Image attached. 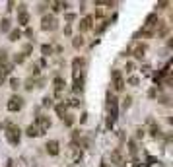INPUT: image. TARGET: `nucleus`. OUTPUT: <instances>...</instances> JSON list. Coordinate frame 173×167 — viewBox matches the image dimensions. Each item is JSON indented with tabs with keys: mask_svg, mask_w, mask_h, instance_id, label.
Masks as SVG:
<instances>
[{
	"mask_svg": "<svg viewBox=\"0 0 173 167\" xmlns=\"http://www.w3.org/2000/svg\"><path fill=\"white\" fill-rule=\"evenodd\" d=\"M27 21H29V14H20V16H18V24L20 25H27Z\"/></svg>",
	"mask_w": 173,
	"mask_h": 167,
	"instance_id": "9b49d317",
	"label": "nucleus"
},
{
	"mask_svg": "<svg viewBox=\"0 0 173 167\" xmlns=\"http://www.w3.org/2000/svg\"><path fill=\"white\" fill-rule=\"evenodd\" d=\"M6 60V51H0V64Z\"/></svg>",
	"mask_w": 173,
	"mask_h": 167,
	"instance_id": "7c9ffc66",
	"label": "nucleus"
},
{
	"mask_svg": "<svg viewBox=\"0 0 173 167\" xmlns=\"http://www.w3.org/2000/svg\"><path fill=\"white\" fill-rule=\"evenodd\" d=\"M165 6H169V2H160V4L156 6V8H160V10H162V8H165Z\"/></svg>",
	"mask_w": 173,
	"mask_h": 167,
	"instance_id": "72a5a7b5",
	"label": "nucleus"
},
{
	"mask_svg": "<svg viewBox=\"0 0 173 167\" xmlns=\"http://www.w3.org/2000/svg\"><path fill=\"white\" fill-rule=\"evenodd\" d=\"M148 95H150V97H156V95H157V90H156V88H152V90L148 91Z\"/></svg>",
	"mask_w": 173,
	"mask_h": 167,
	"instance_id": "c756f323",
	"label": "nucleus"
},
{
	"mask_svg": "<svg viewBox=\"0 0 173 167\" xmlns=\"http://www.w3.org/2000/svg\"><path fill=\"white\" fill-rule=\"evenodd\" d=\"M82 88H84V80L82 78L74 80V91H82Z\"/></svg>",
	"mask_w": 173,
	"mask_h": 167,
	"instance_id": "f3484780",
	"label": "nucleus"
},
{
	"mask_svg": "<svg viewBox=\"0 0 173 167\" xmlns=\"http://www.w3.org/2000/svg\"><path fill=\"white\" fill-rule=\"evenodd\" d=\"M66 2H53V10L55 12H60V10H64V8H66Z\"/></svg>",
	"mask_w": 173,
	"mask_h": 167,
	"instance_id": "4468645a",
	"label": "nucleus"
},
{
	"mask_svg": "<svg viewBox=\"0 0 173 167\" xmlns=\"http://www.w3.org/2000/svg\"><path fill=\"white\" fill-rule=\"evenodd\" d=\"M99 167H111V165L107 163V161H101V163H99Z\"/></svg>",
	"mask_w": 173,
	"mask_h": 167,
	"instance_id": "4c0bfd02",
	"label": "nucleus"
},
{
	"mask_svg": "<svg viewBox=\"0 0 173 167\" xmlns=\"http://www.w3.org/2000/svg\"><path fill=\"white\" fill-rule=\"evenodd\" d=\"M12 163H14V161H12V159H10V161H8V165H6V167H14Z\"/></svg>",
	"mask_w": 173,
	"mask_h": 167,
	"instance_id": "58836bf2",
	"label": "nucleus"
},
{
	"mask_svg": "<svg viewBox=\"0 0 173 167\" xmlns=\"http://www.w3.org/2000/svg\"><path fill=\"white\" fill-rule=\"evenodd\" d=\"M41 53L45 55V56L51 55V53H53V47H51V45H43V47H41Z\"/></svg>",
	"mask_w": 173,
	"mask_h": 167,
	"instance_id": "aec40b11",
	"label": "nucleus"
},
{
	"mask_svg": "<svg viewBox=\"0 0 173 167\" xmlns=\"http://www.w3.org/2000/svg\"><path fill=\"white\" fill-rule=\"evenodd\" d=\"M53 84H55L56 91H62V88H64V80H62V78H55V80H53Z\"/></svg>",
	"mask_w": 173,
	"mask_h": 167,
	"instance_id": "ddd939ff",
	"label": "nucleus"
},
{
	"mask_svg": "<svg viewBox=\"0 0 173 167\" xmlns=\"http://www.w3.org/2000/svg\"><path fill=\"white\" fill-rule=\"evenodd\" d=\"M131 103H132V99H131V97H126L125 101H122V109H128V107H131Z\"/></svg>",
	"mask_w": 173,
	"mask_h": 167,
	"instance_id": "bb28decb",
	"label": "nucleus"
},
{
	"mask_svg": "<svg viewBox=\"0 0 173 167\" xmlns=\"http://www.w3.org/2000/svg\"><path fill=\"white\" fill-rule=\"evenodd\" d=\"M70 105L72 107H78V105H80V99H78V97H70Z\"/></svg>",
	"mask_w": 173,
	"mask_h": 167,
	"instance_id": "cd10ccee",
	"label": "nucleus"
},
{
	"mask_svg": "<svg viewBox=\"0 0 173 167\" xmlns=\"http://www.w3.org/2000/svg\"><path fill=\"white\" fill-rule=\"evenodd\" d=\"M53 105V99L51 97H43V107H51Z\"/></svg>",
	"mask_w": 173,
	"mask_h": 167,
	"instance_id": "a878e982",
	"label": "nucleus"
},
{
	"mask_svg": "<svg viewBox=\"0 0 173 167\" xmlns=\"http://www.w3.org/2000/svg\"><path fill=\"white\" fill-rule=\"evenodd\" d=\"M35 126L39 128V132H47L49 128H51V119L49 117H37V121H35Z\"/></svg>",
	"mask_w": 173,
	"mask_h": 167,
	"instance_id": "f03ea898",
	"label": "nucleus"
},
{
	"mask_svg": "<svg viewBox=\"0 0 173 167\" xmlns=\"http://www.w3.org/2000/svg\"><path fill=\"white\" fill-rule=\"evenodd\" d=\"M56 113H59V117H62L64 119V115H66V105H56Z\"/></svg>",
	"mask_w": 173,
	"mask_h": 167,
	"instance_id": "a211bd4d",
	"label": "nucleus"
},
{
	"mask_svg": "<svg viewBox=\"0 0 173 167\" xmlns=\"http://www.w3.org/2000/svg\"><path fill=\"white\" fill-rule=\"evenodd\" d=\"M56 27V20L53 16H45L41 20V29H45V31H53Z\"/></svg>",
	"mask_w": 173,
	"mask_h": 167,
	"instance_id": "20e7f679",
	"label": "nucleus"
},
{
	"mask_svg": "<svg viewBox=\"0 0 173 167\" xmlns=\"http://www.w3.org/2000/svg\"><path fill=\"white\" fill-rule=\"evenodd\" d=\"M134 70V64L132 62H126V72H132Z\"/></svg>",
	"mask_w": 173,
	"mask_h": 167,
	"instance_id": "2f4dec72",
	"label": "nucleus"
},
{
	"mask_svg": "<svg viewBox=\"0 0 173 167\" xmlns=\"http://www.w3.org/2000/svg\"><path fill=\"white\" fill-rule=\"evenodd\" d=\"M10 88H12V90H18V88H20V80H18V78H12V80H10Z\"/></svg>",
	"mask_w": 173,
	"mask_h": 167,
	"instance_id": "412c9836",
	"label": "nucleus"
},
{
	"mask_svg": "<svg viewBox=\"0 0 173 167\" xmlns=\"http://www.w3.org/2000/svg\"><path fill=\"white\" fill-rule=\"evenodd\" d=\"M25 134L29 136V138H33V136H41V132H39V128L35 126V125H31V126H27V130H25Z\"/></svg>",
	"mask_w": 173,
	"mask_h": 167,
	"instance_id": "1a4fd4ad",
	"label": "nucleus"
},
{
	"mask_svg": "<svg viewBox=\"0 0 173 167\" xmlns=\"http://www.w3.org/2000/svg\"><path fill=\"white\" fill-rule=\"evenodd\" d=\"M21 105H24V99H21L20 95H14V97H10V101H8V111L16 113V111H20V109H21Z\"/></svg>",
	"mask_w": 173,
	"mask_h": 167,
	"instance_id": "7ed1b4c3",
	"label": "nucleus"
},
{
	"mask_svg": "<svg viewBox=\"0 0 173 167\" xmlns=\"http://www.w3.org/2000/svg\"><path fill=\"white\" fill-rule=\"evenodd\" d=\"M0 29H2L4 33H6V31H10V20H6V18H4L2 21H0Z\"/></svg>",
	"mask_w": 173,
	"mask_h": 167,
	"instance_id": "2eb2a0df",
	"label": "nucleus"
},
{
	"mask_svg": "<svg viewBox=\"0 0 173 167\" xmlns=\"http://www.w3.org/2000/svg\"><path fill=\"white\" fill-rule=\"evenodd\" d=\"M64 117H66V119H62V121H64V125H66V126H70L72 122H74V117H70V115H64Z\"/></svg>",
	"mask_w": 173,
	"mask_h": 167,
	"instance_id": "4be33fe9",
	"label": "nucleus"
},
{
	"mask_svg": "<svg viewBox=\"0 0 173 167\" xmlns=\"http://www.w3.org/2000/svg\"><path fill=\"white\" fill-rule=\"evenodd\" d=\"M91 18H84L82 21H80V31H88V29H91Z\"/></svg>",
	"mask_w": 173,
	"mask_h": 167,
	"instance_id": "6e6552de",
	"label": "nucleus"
},
{
	"mask_svg": "<svg viewBox=\"0 0 173 167\" xmlns=\"http://www.w3.org/2000/svg\"><path fill=\"white\" fill-rule=\"evenodd\" d=\"M111 76H113V86H115V90L117 91H122V88H125V82H122V78H121V72L119 70H113L111 72Z\"/></svg>",
	"mask_w": 173,
	"mask_h": 167,
	"instance_id": "423d86ee",
	"label": "nucleus"
},
{
	"mask_svg": "<svg viewBox=\"0 0 173 167\" xmlns=\"http://www.w3.org/2000/svg\"><path fill=\"white\" fill-rule=\"evenodd\" d=\"M45 148H47V152H49L51 156H59V152H60V150H59V142H56V140H49Z\"/></svg>",
	"mask_w": 173,
	"mask_h": 167,
	"instance_id": "0eeeda50",
	"label": "nucleus"
},
{
	"mask_svg": "<svg viewBox=\"0 0 173 167\" xmlns=\"http://www.w3.org/2000/svg\"><path fill=\"white\" fill-rule=\"evenodd\" d=\"M24 59H25V55H16V56H14V62L21 64V62H24Z\"/></svg>",
	"mask_w": 173,
	"mask_h": 167,
	"instance_id": "5701e85b",
	"label": "nucleus"
},
{
	"mask_svg": "<svg viewBox=\"0 0 173 167\" xmlns=\"http://www.w3.org/2000/svg\"><path fill=\"white\" fill-rule=\"evenodd\" d=\"M142 136H144V130L138 128V130H136V138H142Z\"/></svg>",
	"mask_w": 173,
	"mask_h": 167,
	"instance_id": "f704fd0d",
	"label": "nucleus"
},
{
	"mask_svg": "<svg viewBox=\"0 0 173 167\" xmlns=\"http://www.w3.org/2000/svg\"><path fill=\"white\" fill-rule=\"evenodd\" d=\"M33 86H35V80H33V78H29V80L25 82V90H33Z\"/></svg>",
	"mask_w": 173,
	"mask_h": 167,
	"instance_id": "393cba45",
	"label": "nucleus"
},
{
	"mask_svg": "<svg viewBox=\"0 0 173 167\" xmlns=\"http://www.w3.org/2000/svg\"><path fill=\"white\" fill-rule=\"evenodd\" d=\"M128 150H131V154H136V144L131 140V142H128Z\"/></svg>",
	"mask_w": 173,
	"mask_h": 167,
	"instance_id": "c85d7f7f",
	"label": "nucleus"
},
{
	"mask_svg": "<svg viewBox=\"0 0 173 167\" xmlns=\"http://www.w3.org/2000/svg\"><path fill=\"white\" fill-rule=\"evenodd\" d=\"M68 156H70V159H72V161H80V159H82V150L80 148H78L76 146V144H72V146L68 148Z\"/></svg>",
	"mask_w": 173,
	"mask_h": 167,
	"instance_id": "39448f33",
	"label": "nucleus"
},
{
	"mask_svg": "<svg viewBox=\"0 0 173 167\" xmlns=\"http://www.w3.org/2000/svg\"><path fill=\"white\" fill-rule=\"evenodd\" d=\"M128 84H131V86H138V84H140V80L136 78V76H131V78H128Z\"/></svg>",
	"mask_w": 173,
	"mask_h": 167,
	"instance_id": "b1692460",
	"label": "nucleus"
},
{
	"mask_svg": "<svg viewBox=\"0 0 173 167\" xmlns=\"http://www.w3.org/2000/svg\"><path fill=\"white\" fill-rule=\"evenodd\" d=\"M20 136H21V130L18 126H8V132H6V138H8L10 144H18L20 142Z\"/></svg>",
	"mask_w": 173,
	"mask_h": 167,
	"instance_id": "f257e3e1",
	"label": "nucleus"
},
{
	"mask_svg": "<svg viewBox=\"0 0 173 167\" xmlns=\"http://www.w3.org/2000/svg\"><path fill=\"white\" fill-rule=\"evenodd\" d=\"M20 37H21V31L20 29H12L10 31V41H18Z\"/></svg>",
	"mask_w": 173,
	"mask_h": 167,
	"instance_id": "dca6fc26",
	"label": "nucleus"
},
{
	"mask_svg": "<svg viewBox=\"0 0 173 167\" xmlns=\"http://www.w3.org/2000/svg\"><path fill=\"white\" fill-rule=\"evenodd\" d=\"M31 72H33V76H37V74H39V70H37V66H31Z\"/></svg>",
	"mask_w": 173,
	"mask_h": 167,
	"instance_id": "e433bc0d",
	"label": "nucleus"
},
{
	"mask_svg": "<svg viewBox=\"0 0 173 167\" xmlns=\"http://www.w3.org/2000/svg\"><path fill=\"white\" fill-rule=\"evenodd\" d=\"M25 35H27V37H33V29H29V27H27V29H25Z\"/></svg>",
	"mask_w": 173,
	"mask_h": 167,
	"instance_id": "c9c22d12",
	"label": "nucleus"
},
{
	"mask_svg": "<svg viewBox=\"0 0 173 167\" xmlns=\"http://www.w3.org/2000/svg\"><path fill=\"white\" fill-rule=\"evenodd\" d=\"M72 45H74V49H80V47L84 45V39L80 37V35H78V37H76L74 41H72Z\"/></svg>",
	"mask_w": 173,
	"mask_h": 167,
	"instance_id": "6ab92c4d",
	"label": "nucleus"
},
{
	"mask_svg": "<svg viewBox=\"0 0 173 167\" xmlns=\"http://www.w3.org/2000/svg\"><path fill=\"white\" fill-rule=\"evenodd\" d=\"M144 53H146V47H144V45H138L134 49V56H136V59H142Z\"/></svg>",
	"mask_w": 173,
	"mask_h": 167,
	"instance_id": "f8f14e48",
	"label": "nucleus"
},
{
	"mask_svg": "<svg viewBox=\"0 0 173 167\" xmlns=\"http://www.w3.org/2000/svg\"><path fill=\"white\" fill-rule=\"evenodd\" d=\"M111 161H113V163H117V165L122 163V156H121V152H119V150H115L113 154H111Z\"/></svg>",
	"mask_w": 173,
	"mask_h": 167,
	"instance_id": "9d476101",
	"label": "nucleus"
},
{
	"mask_svg": "<svg viewBox=\"0 0 173 167\" xmlns=\"http://www.w3.org/2000/svg\"><path fill=\"white\" fill-rule=\"evenodd\" d=\"M74 20H76L74 14H66V21H74Z\"/></svg>",
	"mask_w": 173,
	"mask_h": 167,
	"instance_id": "473e14b6",
	"label": "nucleus"
}]
</instances>
